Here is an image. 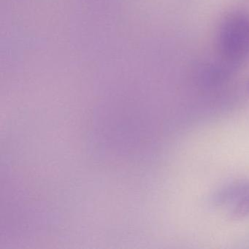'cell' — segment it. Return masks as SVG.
Returning <instances> with one entry per match:
<instances>
[{"label":"cell","mask_w":249,"mask_h":249,"mask_svg":"<svg viewBox=\"0 0 249 249\" xmlns=\"http://www.w3.org/2000/svg\"><path fill=\"white\" fill-rule=\"evenodd\" d=\"M218 52L231 64L242 63L249 57V14L235 12L227 16L218 33Z\"/></svg>","instance_id":"obj_1"},{"label":"cell","mask_w":249,"mask_h":249,"mask_svg":"<svg viewBox=\"0 0 249 249\" xmlns=\"http://www.w3.org/2000/svg\"><path fill=\"white\" fill-rule=\"evenodd\" d=\"M248 215H249V195L242 199L233 211L234 218H243Z\"/></svg>","instance_id":"obj_2"}]
</instances>
